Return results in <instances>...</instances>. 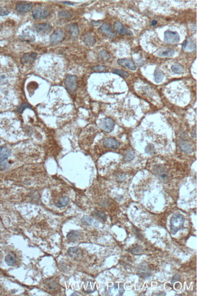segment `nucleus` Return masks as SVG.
<instances>
[{
  "instance_id": "nucleus-28",
  "label": "nucleus",
  "mask_w": 197,
  "mask_h": 296,
  "mask_svg": "<svg viewBox=\"0 0 197 296\" xmlns=\"http://www.w3.org/2000/svg\"><path fill=\"white\" fill-rule=\"evenodd\" d=\"M154 77H155V82L159 83L161 82L164 78V73L160 69L156 68L155 71Z\"/></svg>"
},
{
  "instance_id": "nucleus-11",
  "label": "nucleus",
  "mask_w": 197,
  "mask_h": 296,
  "mask_svg": "<svg viewBox=\"0 0 197 296\" xmlns=\"http://www.w3.org/2000/svg\"><path fill=\"white\" fill-rule=\"evenodd\" d=\"M100 31L103 35L110 38H113L115 36V34L113 31L111 25L108 23H104L101 26L100 28Z\"/></svg>"
},
{
  "instance_id": "nucleus-34",
  "label": "nucleus",
  "mask_w": 197,
  "mask_h": 296,
  "mask_svg": "<svg viewBox=\"0 0 197 296\" xmlns=\"http://www.w3.org/2000/svg\"><path fill=\"white\" fill-rule=\"evenodd\" d=\"M100 56L104 60H108L110 58V55L108 52L106 50H102L100 53Z\"/></svg>"
},
{
  "instance_id": "nucleus-24",
  "label": "nucleus",
  "mask_w": 197,
  "mask_h": 296,
  "mask_svg": "<svg viewBox=\"0 0 197 296\" xmlns=\"http://www.w3.org/2000/svg\"><path fill=\"white\" fill-rule=\"evenodd\" d=\"M5 260L9 266H14L17 263V256L14 252H10L7 254Z\"/></svg>"
},
{
  "instance_id": "nucleus-36",
  "label": "nucleus",
  "mask_w": 197,
  "mask_h": 296,
  "mask_svg": "<svg viewBox=\"0 0 197 296\" xmlns=\"http://www.w3.org/2000/svg\"><path fill=\"white\" fill-rule=\"evenodd\" d=\"M107 69V68L105 66H100V65H98V66H93L92 69L94 71H96V72H102V71H105L106 69Z\"/></svg>"
},
{
  "instance_id": "nucleus-23",
  "label": "nucleus",
  "mask_w": 197,
  "mask_h": 296,
  "mask_svg": "<svg viewBox=\"0 0 197 296\" xmlns=\"http://www.w3.org/2000/svg\"><path fill=\"white\" fill-rule=\"evenodd\" d=\"M183 50L186 51H193L196 48V45L194 42L191 40V39H189L188 40H185L182 45Z\"/></svg>"
},
{
  "instance_id": "nucleus-22",
  "label": "nucleus",
  "mask_w": 197,
  "mask_h": 296,
  "mask_svg": "<svg viewBox=\"0 0 197 296\" xmlns=\"http://www.w3.org/2000/svg\"><path fill=\"white\" fill-rule=\"evenodd\" d=\"M179 146L181 150L185 153L190 154L193 152L192 146L187 142L185 141H180L179 143Z\"/></svg>"
},
{
  "instance_id": "nucleus-1",
  "label": "nucleus",
  "mask_w": 197,
  "mask_h": 296,
  "mask_svg": "<svg viewBox=\"0 0 197 296\" xmlns=\"http://www.w3.org/2000/svg\"><path fill=\"white\" fill-rule=\"evenodd\" d=\"M171 232L172 234H175L178 231L184 228V224L185 223L184 217L178 213H175L173 214L171 219Z\"/></svg>"
},
{
  "instance_id": "nucleus-29",
  "label": "nucleus",
  "mask_w": 197,
  "mask_h": 296,
  "mask_svg": "<svg viewBox=\"0 0 197 296\" xmlns=\"http://www.w3.org/2000/svg\"><path fill=\"white\" fill-rule=\"evenodd\" d=\"M171 69L172 72L177 74H181L184 72V68L179 63H175L172 66Z\"/></svg>"
},
{
  "instance_id": "nucleus-38",
  "label": "nucleus",
  "mask_w": 197,
  "mask_h": 296,
  "mask_svg": "<svg viewBox=\"0 0 197 296\" xmlns=\"http://www.w3.org/2000/svg\"><path fill=\"white\" fill-rule=\"evenodd\" d=\"M124 158H125V160L126 161H130L131 160H132L134 158V153L131 151H130L126 154Z\"/></svg>"
},
{
  "instance_id": "nucleus-44",
  "label": "nucleus",
  "mask_w": 197,
  "mask_h": 296,
  "mask_svg": "<svg viewBox=\"0 0 197 296\" xmlns=\"http://www.w3.org/2000/svg\"><path fill=\"white\" fill-rule=\"evenodd\" d=\"M62 3L64 4H66V5H74V4L71 2H63Z\"/></svg>"
},
{
  "instance_id": "nucleus-13",
  "label": "nucleus",
  "mask_w": 197,
  "mask_h": 296,
  "mask_svg": "<svg viewBox=\"0 0 197 296\" xmlns=\"http://www.w3.org/2000/svg\"><path fill=\"white\" fill-rule=\"evenodd\" d=\"M44 287L48 291L54 292L59 289L58 284L56 282V281L52 279L47 280L44 282Z\"/></svg>"
},
{
  "instance_id": "nucleus-30",
  "label": "nucleus",
  "mask_w": 197,
  "mask_h": 296,
  "mask_svg": "<svg viewBox=\"0 0 197 296\" xmlns=\"http://www.w3.org/2000/svg\"><path fill=\"white\" fill-rule=\"evenodd\" d=\"M69 202V198L66 196H64L58 200V201L56 203V206L58 207H59V208H61V207L66 206L68 204Z\"/></svg>"
},
{
  "instance_id": "nucleus-15",
  "label": "nucleus",
  "mask_w": 197,
  "mask_h": 296,
  "mask_svg": "<svg viewBox=\"0 0 197 296\" xmlns=\"http://www.w3.org/2000/svg\"><path fill=\"white\" fill-rule=\"evenodd\" d=\"M138 274L141 278L146 279L151 276V273L147 265H140Z\"/></svg>"
},
{
  "instance_id": "nucleus-10",
  "label": "nucleus",
  "mask_w": 197,
  "mask_h": 296,
  "mask_svg": "<svg viewBox=\"0 0 197 296\" xmlns=\"http://www.w3.org/2000/svg\"><path fill=\"white\" fill-rule=\"evenodd\" d=\"M35 30L40 34H46L47 33H49L51 30H52V26L49 23H40V24H37L35 25Z\"/></svg>"
},
{
  "instance_id": "nucleus-6",
  "label": "nucleus",
  "mask_w": 197,
  "mask_h": 296,
  "mask_svg": "<svg viewBox=\"0 0 197 296\" xmlns=\"http://www.w3.org/2000/svg\"><path fill=\"white\" fill-rule=\"evenodd\" d=\"M100 126L101 129L104 131L107 132H110L114 128L115 122L112 118L109 117H107L104 118V119H103L101 121Z\"/></svg>"
},
{
  "instance_id": "nucleus-12",
  "label": "nucleus",
  "mask_w": 197,
  "mask_h": 296,
  "mask_svg": "<svg viewBox=\"0 0 197 296\" xmlns=\"http://www.w3.org/2000/svg\"><path fill=\"white\" fill-rule=\"evenodd\" d=\"M32 9V5L31 3L21 2L16 5V11L19 13H26Z\"/></svg>"
},
{
  "instance_id": "nucleus-31",
  "label": "nucleus",
  "mask_w": 197,
  "mask_h": 296,
  "mask_svg": "<svg viewBox=\"0 0 197 296\" xmlns=\"http://www.w3.org/2000/svg\"><path fill=\"white\" fill-rule=\"evenodd\" d=\"M81 222L85 226H90L93 222V219L89 216H84L81 220Z\"/></svg>"
},
{
  "instance_id": "nucleus-4",
  "label": "nucleus",
  "mask_w": 197,
  "mask_h": 296,
  "mask_svg": "<svg viewBox=\"0 0 197 296\" xmlns=\"http://www.w3.org/2000/svg\"><path fill=\"white\" fill-rule=\"evenodd\" d=\"M165 41L168 44H177L180 41V37L177 32L167 31L165 32Z\"/></svg>"
},
{
  "instance_id": "nucleus-35",
  "label": "nucleus",
  "mask_w": 197,
  "mask_h": 296,
  "mask_svg": "<svg viewBox=\"0 0 197 296\" xmlns=\"http://www.w3.org/2000/svg\"><path fill=\"white\" fill-rule=\"evenodd\" d=\"M58 15L59 17L64 18H69L72 17V15L67 11H61V12H59Z\"/></svg>"
},
{
  "instance_id": "nucleus-40",
  "label": "nucleus",
  "mask_w": 197,
  "mask_h": 296,
  "mask_svg": "<svg viewBox=\"0 0 197 296\" xmlns=\"http://www.w3.org/2000/svg\"><path fill=\"white\" fill-rule=\"evenodd\" d=\"M29 108H30V107H31V106H30L29 104H22V105L20 107V108L18 109V111L19 112H23V111L25 109H26V108H29Z\"/></svg>"
},
{
  "instance_id": "nucleus-27",
  "label": "nucleus",
  "mask_w": 197,
  "mask_h": 296,
  "mask_svg": "<svg viewBox=\"0 0 197 296\" xmlns=\"http://www.w3.org/2000/svg\"><path fill=\"white\" fill-rule=\"evenodd\" d=\"M128 251L134 255H140L143 253V248L140 245H135L128 249Z\"/></svg>"
},
{
  "instance_id": "nucleus-25",
  "label": "nucleus",
  "mask_w": 197,
  "mask_h": 296,
  "mask_svg": "<svg viewBox=\"0 0 197 296\" xmlns=\"http://www.w3.org/2000/svg\"><path fill=\"white\" fill-rule=\"evenodd\" d=\"M155 173L158 175L160 178L162 179H166L168 178V172L166 171L165 169H164L163 168L161 167L160 166H155Z\"/></svg>"
},
{
  "instance_id": "nucleus-16",
  "label": "nucleus",
  "mask_w": 197,
  "mask_h": 296,
  "mask_svg": "<svg viewBox=\"0 0 197 296\" xmlns=\"http://www.w3.org/2000/svg\"><path fill=\"white\" fill-rule=\"evenodd\" d=\"M37 53L34 52L27 53L24 55L23 58H21V62L23 64H27L34 62L37 58Z\"/></svg>"
},
{
  "instance_id": "nucleus-26",
  "label": "nucleus",
  "mask_w": 197,
  "mask_h": 296,
  "mask_svg": "<svg viewBox=\"0 0 197 296\" xmlns=\"http://www.w3.org/2000/svg\"><path fill=\"white\" fill-rule=\"evenodd\" d=\"M175 53L174 50L172 49H166L164 50H161L158 53L159 56L161 57H172Z\"/></svg>"
},
{
  "instance_id": "nucleus-9",
  "label": "nucleus",
  "mask_w": 197,
  "mask_h": 296,
  "mask_svg": "<svg viewBox=\"0 0 197 296\" xmlns=\"http://www.w3.org/2000/svg\"><path fill=\"white\" fill-rule=\"evenodd\" d=\"M114 28L115 32L120 35H131L132 33L130 31L124 26V25L120 22H115L114 25Z\"/></svg>"
},
{
  "instance_id": "nucleus-19",
  "label": "nucleus",
  "mask_w": 197,
  "mask_h": 296,
  "mask_svg": "<svg viewBox=\"0 0 197 296\" xmlns=\"http://www.w3.org/2000/svg\"><path fill=\"white\" fill-rule=\"evenodd\" d=\"M96 290V286L94 281L88 280L84 283V291L87 293H92Z\"/></svg>"
},
{
  "instance_id": "nucleus-32",
  "label": "nucleus",
  "mask_w": 197,
  "mask_h": 296,
  "mask_svg": "<svg viewBox=\"0 0 197 296\" xmlns=\"http://www.w3.org/2000/svg\"><path fill=\"white\" fill-rule=\"evenodd\" d=\"M112 72L120 75L123 78H127L129 76V73L121 69H114L112 71Z\"/></svg>"
},
{
  "instance_id": "nucleus-33",
  "label": "nucleus",
  "mask_w": 197,
  "mask_h": 296,
  "mask_svg": "<svg viewBox=\"0 0 197 296\" xmlns=\"http://www.w3.org/2000/svg\"><path fill=\"white\" fill-rule=\"evenodd\" d=\"M94 214H95V216L99 218L100 219L103 220L104 222H106V220H107V217L105 215V214H104L103 213L101 212V211H98V210H95L94 211Z\"/></svg>"
},
{
  "instance_id": "nucleus-18",
  "label": "nucleus",
  "mask_w": 197,
  "mask_h": 296,
  "mask_svg": "<svg viewBox=\"0 0 197 296\" xmlns=\"http://www.w3.org/2000/svg\"><path fill=\"white\" fill-rule=\"evenodd\" d=\"M69 256L74 259H77L81 255V250L78 247H71L68 251Z\"/></svg>"
},
{
  "instance_id": "nucleus-39",
  "label": "nucleus",
  "mask_w": 197,
  "mask_h": 296,
  "mask_svg": "<svg viewBox=\"0 0 197 296\" xmlns=\"http://www.w3.org/2000/svg\"><path fill=\"white\" fill-rule=\"evenodd\" d=\"M9 14V11L6 9L0 7V16H6Z\"/></svg>"
},
{
  "instance_id": "nucleus-14",
  "label": "nucleus",
  "mask_w": 197,
  "mask_h": 296,
  "mask_svg": "<svg viewBox=\"0 0 197 296\" xmlns=\"http://www.w3.org/2000/svg\"><path fill=\"white\" fill-rule=\"evenodd\" d=\"M103 144L106 147L112 148V149L118 148L120 146V143L117 140L111 138H106L104 139Z\"/></svg>"
},
{
  "instance_id": "nucleus-42",
  "label": "nucleus",
  "mask_w": 197,
  "mask_h": 296,
  "mask_svg": "<svg viewBox=\"0 0 197 296\" xmlns=\"http://www.w3.org/2000/svg\"><path fill=\"white\" fill-rule=\"evenodd\" d=\"M124 292V285L123 283L120 284V291H119V295H122Z\"/></svg>"
},
{
  "instance_id": "nucleus-7",
  "label": "nucleus",
  "mask_w": 197,
  "mask_h": 296,
  "mask_svg": "<svg viewBox=\"0 0 197 296\" xmlns=\"http://www.w3.org/2000/svg\"><path fill=\"white\" fill-rule=\"evenodd\" d=\"M50 12L45 9L42 8H36L32 12V16L35 20H41L45 19L50 16Z\"/></svg>"
},
{
  "instance_id": "nucleus-41",
  "label": "nucleus",
  "mask_w": 197,
  "mask_h": 296,
  "mask_svg": "<svg viewBox=\"0 0 197 296\" xmlns=\"http://www.w3.org/2000/svg\"><path fill=\"white\" fill-rule=\"evenodd\" d=\"M179 279H180V276L178 274H175L172 279V282H171L172 284H174L176 282L179 280Z\"/></svg>"
},
{
  "instance_id": "nucleus-21",
  "label": "nucleus",
  "mask_w": 197,
  "mask_h": 296,
  "mask_svg": "<svg viewBox=\"0 0 197 296\" xmlns=\"http://www.w3.org/2000/svg\"><path fill=\"white\" fill-rule=\"evenodd\" d=\"M67 29L71 37H75L79 34V28L77 24L71 23L67 26Z\"/></svg>"
},
{
  "instance_id": "nucleus-3",
  "label": "nucleus",
  "mask_w": 197,
  "mask_h": 296,
  "mask_svg": "<svg viewBox=\"0 0 197 296\" xmlns=\"http://www.w3.org/2000/svg\"><path fill=\"white\" fill-rule=\"evenodd\" d=\"M65 35L64 31L61 29H58L53 33L50 37V43L52 45H56L62 42L65 38Z\"/></svg>"
},
{
  "instance_id": "nucleus-8",
  "label": "nucleus",
  "mask_w": 197,
  "mask_h": 296,
  "mask_svg": "<svg viewBox=\"0 0 197 296\" xmlns=\"http://www.w3.org/2000/svg\"><path fill=\"white\" fill-rule=\"evenodd\" d=\"M118 64L125 68L129 69L131 71H135L137 67L132 60L128 58H121L118 60Z\"/></svg>"
},
{
  "instance_id": "nucleus-17",
  "label": "nucleus",
  "mask_w": 197,
  "mask_h": 296,
  "mask_svg": "<svg viewBox=\"0 0 197 296\" xmlns=\"http://www.w3.org/2000/svg\"><path fill=\"white\" fill-rule=\"evenodd\" d=\"M81 238V233L78 231H72L67 235V239L70 242H75Z\"/></svg>"
},
{
  "instance_id": "nucleus-20",
  "label": "nucleus",
  "mask_w": 197,
  "mask_h": 296,
  "mask_svg": "<svg viewBox=\"0 0 197 296\" xmlns=\"http://www.w3.org/2000/svg\"><path fill=\"white\" fill-rule=\"evenodd\" d=\"M82 40H83V42L86 46H92L94 45L95 43H96V40L94 38V37L89 33L84 34L82 37Z\"/></svg>"
},
{
  "instance_id": "nucleus-37",
  "label": "nucleus",
  "mask_w": 197,
  "mask_h": 296,
  "mask_svg": "<svg viewBox=\"0 0 197 296\" xmlns=\"http://www.w3.org/2000/svg\"><path fill=\"white\" fill-rule=\"evenodd\" d=\"M22 40L28 41H33L35 40V38L34 35H29V34H25L22 37Z\"/></svg>"
},
{
  "instance_id": "nucleus-2",
  "label": "nucleus",
  "mask_w": 197,
  "mask_h": 296,
  "mask_svg": "<svg viewBox=\"0 0 197 296\" xmlns=\"http://www.w3.org/2000/svg\"><path fill=\"white\" fill-rule=\"evenodd\" d=\"M11 151L6 147H0V169L3 170L7 168L6 160L11 156Z\"/></svg>"
},
{
  "instance_id": "nucleus-45",
  "label": "nucleus",
  "mask_w": 197,
  "mask_h": 296,
  "mask_svg": "<svg viewBox=\"0 0 197 296\" xmlns=\"http://www.w3.org/2000/svg\"><path fill=\"white\" fill-rule=\"evenodd\" d=\"M72 295H81V294H80V293L78 292H74L72 294Z\"/></svg>"
},
{
  "instance_id": "nucleus-5",
  "label": "nucleus",
  "mask_w": 197,
  "mask_h": 296,
  "mask_svg": "<svg viewBox=\"0 0 197 296\" xmlns=\"http://www.w3.org/2000/svg\"><path fill=\"white\" fill-rule=\"evenodd\" d=\"M77 77L75 75H68L65 80V85L68 89L74 92L75 91L77 87Z\"/></svg>"
},
{
  "instance_id": "nucleus-43",
  "label": "nucleus",
  "mask_w": 197,
  "mask_h": 296,
  "mask_svg": "<svg viewBox=\"0 0 197 296\" xmlns=\"http://www.w3.org/2000/svg\"><path fill=\"white\" fill-rule=\"evenodd\" d=\"M156 24H157V21H156V20H153V21L151 22V26H154L156 25Z\"/></svg>"
}]
</instances>
